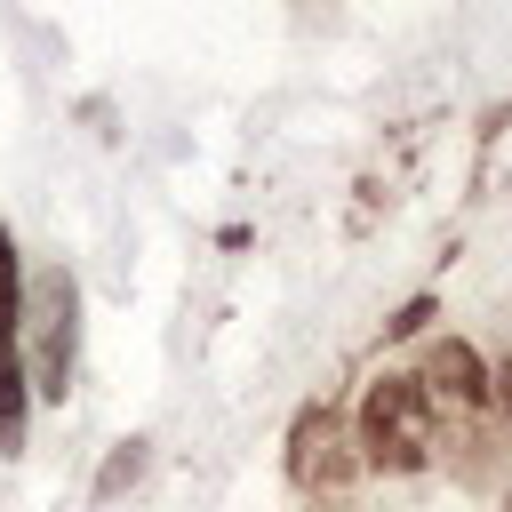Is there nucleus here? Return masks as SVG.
I'll use <instances>...</instances> for the list:
<instances>
[{
	"label": "nucleus",
	"instance_id": "1",
	"mask_svg": "<svg viewBox=\"0 0 512 512\" xmlns=\"http://www.w3.org/2000/svg\"><path fill=\"white\" fill-rule=\"evenodd\" d=\"M80 368V288L64 264L24 272V384L32 400H64Z\"/></svg>",
	"mask_w": 512,
	"mask_h": 512
},
{
	"label": "nucleus",
	"instance_id": "2",
	"mask_svg": "<svg viewBox=\"0 0 512 512\" xmlns=\"http://www.w3.org/2000/svg\"><path fill=\"white\" fill-rule=\"evenodd\" d=\"M24 416H32V384H24V256H16V232L0 224V456L24 448Z\"/></svg>",
	"mask_w": 512,
	"mask_h": 512
}]
</instances>
